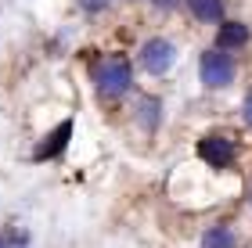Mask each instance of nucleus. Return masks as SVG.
<instances>
[{"label":"nucleus","instance_id":"1","mask_svg":"<svg viewBox=\"0 0 252 248\" xmlns=\"http://www.w3.org/2000/svg\"><path fill=\"white\" fill-rule=\"evenodd\" d=\"M94 83L105 97H123L133 83V69L126 58H101L94 65Z\"/></svg>","mask_w":252,"mask_h":248},{"label":"nucleus","instance_id":"2","mask_svg":"<svg viewBox=\"0 0 252 248\" xmlns=\"http://www.w3.org/2000/svg\"><path fill=\"white\" fill-rule=\"evenodd\" d=\"M198 76H202V83L213 86V90L231 86L234 83V58L223 54V51H205L202 61H198Z\"/></svg>","mask_w":252,"mask_h":248},{"label":"nucleus","instance_id":"3","mask_svg":"<svg viewBox=\"0 0 252 248\" xmlns=\"http://www.w3.org/2000/svg\"><path fill=\"white\" fill-rule=\"evenodd\" d=\"M173 61H177V47L162 36H152L141 47V65H144V72H152V76H166L173 69Z\"/></svg>","mask_w":252,"mask_h":248},{"label":"nucleus","instance_id":"4","mask_svg":"<svg viewBox=\"0 0 252 248\" xmlns=\"http://www.w3.org/2000/svg\"><path fill=\"white\" fill-rule=\"evenodd\" d=\"M198 155H202V162H209V169H227L234 162V140L231 137H223V133H209V137H202L198 140Z\"/></svg>","mask_w":252,"mask_h":248},{"label":"nucleus","instance_id":"5","mask_svg":"<svg viewBox=\"0 0 252 248\" xmlns=\"http://www.w3.org/2000/svg\"><path fill=\"white\" fill-rule=\"evenodd\" d=\"M68 137H72V119L58 122L47 137H43V144H36V151H32V159L36 162H47V159H58V155L68 148Z\"/></svg>","mask_w":252,"mask_h":248},{"label":"nucleus","instance_id":"6","mask_svg":"<svg viewBox=\"0 0 252 248\" xmlns=\"http://www.w3.org/2000/svg\"><path fill=\"white\" fill-rule=\"evenodd\" d=\"M245 43H249V26H242V22H223L216 32V51H238Z\"/></svg>","mask_w":252,"mask_h":248},{"label":"nucleus","instance_id":"7","mask_svg":"<svg viewBox=\"0 0 252 248\" xmlns=\"http://www.w3.org/2000/svg\"><path fill=\"white\" fill-rule=\"evenodd\" d=\"M202 248H234V230L227 223H216L202 234Z\"/></svg>","mask_w":252,"mask_h":248},{"label":"nucleus","instance_id":"8","mask_svg":"<svg viewBox=\"0 0 252 248\" xmlns=\"http://www.w3.org/2000/svg\"><path fill=\"white\" fill-rule=\"evenodd\" d=\"M188 7L198 22H220L223 18V0H188Z\"/></svg>","mask_w":252,"mask_h":248},{"label":"nucleus","instance_id":"9","mask_svg":"<svg viewBox=\"0 0 252 248\" xmlns=\"http://www.w3.org/2000/svg\"><path fill=\"white\" fill-rule=\"evenodd\" d=\"M141 111H144V126L155 130V126H158V101H155V97H144V101H141Z\"/></svg>","mask_w":252,"mask_h":248},{"label":"nucleus","instance_id":"10","mask_svg":"<svg viewBox=\"0 0 252 248\" xmlns=\"http://www.w3.org/2000/svg\"><path fill=\"white\" fill-rule=\"evenodd\" d=\"M79 7H83V11H105L108 0H79Z\"/></svg>","mask_w":252,"mask_h":248},{"label":"nucleus","instance_id":"11","mask_svg":"<svg viewBox=\"0 0 252 248\" xmlns=\"http://www.w3.org/2000/svg\"><path fill=\"white\" fill-rule=\"evenodd\" d=\"M245 122H249V126H252V94L245 97Z\"/></svg>","mask_w":252,"mask_h":248},{"label":"nucleus","instance_id":"12","mask_svg":"<svg viewBox=\"0 0 252 248\" xmlns=\"http://www.w3.org/2000/svg\"><path fill=\"white\" fill-rule=\"evenodd\" d=\"M155 4H158V7H173L177 0H155Z\"/></svg>","mask_w":252,"mask_h":248}]
</instances>
